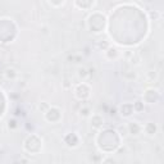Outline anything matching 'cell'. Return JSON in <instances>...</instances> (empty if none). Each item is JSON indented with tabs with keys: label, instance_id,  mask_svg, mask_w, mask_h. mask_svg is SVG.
<instances>
[{
	"label": "cell",
	"instance_id": "1",
	"mask_svg": "<svg viewBox=\"0 0 164 164\" xmlns=\"http://www.w3.org/2000/svg\"><path fill=\"white\" fill-rule=\"evenodd\" d=\"M127 131H128V133L133 135V136H137V135L142 131V127L137 122H130L127 124Z\"/></svg>",
	"mask_w": 164,
	"mask_h": 164
},
{
	"label": "cell",
	"instance_id": "2",
	"mask_svg": "<svg viewBox=\"0 0 164 164\" xmlns=\"http://www.w3.org/2000/svg\"><path fill=\"white\" fill-rule=\"evenodd\" d=\"M142 130H145V132L149 135V136H154L155 135V132H156V126L154 124V123H151V122H149Z\"/></svg>",
	"mask_w": 164,
	"mask_h": 164
},
{
	"label": "cell",
	"instance_id": "3",
	"mask_svg": "<svg viewBox=\"0 0 164 164\" xmlns=\"http://www.w3.org/2000/svg\"><path fill=\"white\" fill-rule=\"evenodd\" d=\"M4 74H5V77L8 78V80H14V78H16V77L18 76V73L16 72V69H14V68H8V69H5Z\"/></svg>",
	"mask_w": 164,
	"mask_h": 164
},
{
	"label": "cell",
	"instance_id": "4",
	"mask_svg": "<svg viewBox=\"0 0 164 164\" xmlns=\"http://www.w3.org/2000/svg\"><path fill=\"white\" fill-rule=\"evenodd\" d=\"M103 123V118L101 117H99V116H92L91 118V126H94V127H100Z\"/></svg>",
	"mask_w": 164,
	"mask_h": 164
},
{
	"label": "cell",
	"instance_id": "5",
	"mask_svg": "<svg viewBox=\"0 0 164 164\" xmlns=\"http://www.w3.org/2000/svg\"><path fill=\"white\" fill-rule=\"evenodd\" d=\"M142 104H144V103H142V101H136V103H133V110H136V112H141V110H144V105H142Z\"/></svg>",
	"mask_w": 164,
	"mask_h": 164
},
{
	"label": "cell",
	"instance_id": "6",
	"mask_svg": "<svg viewBox=\"0 0 164 164\" xmlns=\"http://www.w3.org/2000/svg\"><path fill=\"white\" fill-rule=\"evenodd\" d=\"M87 69L86 68H80V69H78V77H80V78H82V80H85V78H86L87 77Z\"/></svg>",
	"mask_w": 164,
	"mask_h": 164
},
{
	"label": "cell",
	"instance_id": "7",
	"mask_svg": "<svg viewBox=\"0 0 164 164\" xmlns=\"http://www.w3.org/2000/svg\"><path fill=\"white\" fill-rule=\"evenodd\" d=\"M80 114L82 117H87V116H90V109L89 108H83V109L80 110Z\"/></svg>",
	"mask_w": 164,
	"mask_h": 164
},
{
	"label": "cell",
	"instance_id": "8",
	"mask_svg": "<svg viewBox=\"0 0 164 164\" xmlns=\"http://www.w3.org/2000/svg\"><path fill=\"white\" fill-rule=\"evenodd\" d=\"M46 108H49V106H48L45 103H42V105H41V104L39 105V109H40V110H42V112H45V109H46Z\"/></svg>",
	"mask_w": 164,
	"mask_h": 164
},
{
	"label": "cell",
	"instance_id": "9",
	"mask_svg": "<svg viewBox=\"0 0 164 164\" xmlns=\"http://www.w3.org/2000/svg\"><path fill=\"white\" fill-rule=\"evenodd\" d=\"M135 2H139V0H135Z\"/></svg>",
	"mask_w": 164,
	"mask_h": 164
}]
</instances>
